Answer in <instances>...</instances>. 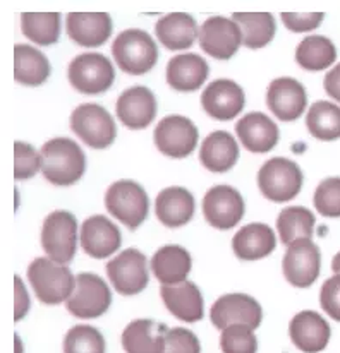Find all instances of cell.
Instances as JSON below:
<instances>
[{"label":"cell","mask_w":340,"mask_h":353,"mask_svg":"<svg viewBox=\"0 0 340 353\" xmlns=\"http://www.w3.org/2000/svg\"><path fill=\"white\" fill-rule=\"evenodd\" d=\"M70 129L84 144L95 150L111 146L117 134L112 115L97 103L79 105L70 115Z\"/></svg>","instance_id":"cell-7"},{"label":"cell","mask_w":340,"mask_h":353,"mask_svg":"<svg viewBox=\"0 0 340 353\" xmlns=\"http://www.w3.org/2000/svg\"><path fill=\"white\" fill-rule=\"evenodd\" d=\"M162 300L169 312L184 323H196L205 316L203 296L200 288L193 281H184L179 285H162Z\"/></svg>","instance_id":"cell-23"},{"label":"cell","mask_w":340,"mask_h":353,"mask_svg":"<svg viewBox=\"0 0 340 353\" xmlns=\"http://www.w3.org/2000/svg\"><path fill=\"white\" fill-rule=\"evenodd\" d=\"M41 245L47 256L59 264L73 261L77 245V221L69 211H54L41 227Z\"/></svg>","instance_id":"cell-8"},{"label":"cell","mask_w":340,"mask_h":353,"mask_svg":"<svg viewBox=\"0 0 340 353\" xmlns=\"http://www.w3.org/2000/svg\"><path fill=\"white\" fill-rule=\"evenodd\" d=\"M321 309L332 317V319L340 323V274L328 278L321 287L320 294Z\"/></svg>","instance_id":"cell-42"},{"label":"cell","mask_w":340,"mask_h":353,"mask_svg":"<svg viewBox=\"0 0 340 353\" xmlns=\"http://www.w3.org/2000/svg\"><path fill=\"white\" fill-rule=\"evenodd\" d=\"M50 76V62L30 45L14 47V79L24 86H40Z\"/></svg>","instance_id":"cell-31"},{"label":"cell","mask_w":340,"mask_h":353,"mask_svg":"<svg viewBox=\"0 0 340 353\" xmlns=\"http://www.w3.org/2000/svg\"><path fill=\"white\" fill-rule=\"evenodd\" d=\"M115 112L120 122L129 129H144L157 115V100L148 88L134 86L120 94Z\"/></svg>","instance_id":"cell-20"},{"label":"cell","mask_w":340,"mask_h":353,"mask_svg":"<svg viewBox=\"0 0 340 353\" xmlns=\"http://www.w3.org/2000/svg\"><path fill=\"white\" fill-rule=\"evenodd\" d=\"M332 271H334L335 274H340V252L334 257V261H332Z\"/></svg>","instance_id":"cell-46"},{"label":"cell","mask_w":340,"mask_h":353,"mask_svg":"<svg viewBox=\"0 0 340 353\" xmlns=\"http://www.w3.org/2000/svg\"><path fill=\"white\" fill-rule=\"evenodd\" d=\"M111 303V288L98 274L79 273L76 276V288L66 302V309L81 319H93L107 312Z\"/></svg>","instance_id":"cell-9"},{"label":"cell","mask_w":340,"mask_h":353,"mask_svg":"<svg viewBox=\"0 0 340 353\" xmlns=\"http://www.w3.org/2000/svg\"><path fill=\"white\" fill-rule=\"evenodd\" d=\"M267 105L272 114L283 122H292L306 110V90L292 77H278L272 81L267 91Z\"/></svg>","instance_id":"cell-16"},{"label":"cell","mask_w":340,"mask_h":353,"mask_svg":"<svg viewBox=\"0 0 340 353\" xmlns=\"http://www.w3.org/2000/svg\"><path fill=\"white\" fill-rule=\"evenodd\" d=\"M112 55L124 72L141 76L155 67L158 60V48L147 31L133 28L122 31L113 40Z\"/></svg>","instance_id":"cell-3"},{"label":"cell","mask_w":340,"mask_h":353,"mask_svg":"<svg viewBox=\"0 0 340 353\" xmlns=\"http://www.w3.org/2000/svg\"><path fill=\"white\" fill-rule=\"evenodd\" d=\"M320 247L311 240H297L287 247L283 256V276L292 287L306 288L317 281L320 274Z\"/></svg>","instance_id":"cell-10"},{"label":"cell","mask_w":340,"mask_h":353,"mask_svg":"<svg viewBox=\"0 0 340 353\" xmlns=\"http://www.w3.org/2000/svg\"><path fill=\"white\" fill-rule=\"evenodd\" d=\"M244 97L243 88L230 79H217L207 86L201 94V105L205 112L215 120H232L243 112Z\"/></svg>","instance_id":"cell-17"},{"label":"cell","mask_w":340,"mask_h":353,"mask_svg":"<svg viewBox=\"0 0 340 353\" xmlns=\"http://www.w3.org/2000/svg\"><path fill=\"white\" fill-rule=\"evenodd\" d=\"M64 353H105L104 334L93 326H74L64 338Z\"/></svg>","instance_id":"cell-37"},{"label":"cell","mask_w":340,"mask_h":353,"mask_svg":"<svg viewBox=\"0 0 340 353\" xmlns=\"http://www.w3.org/2000/svg\"><path fill=\"white\" fill-rule=\"evenodd\" d=\"M258 187L267 199L287 203L299 194L303 172L287 158H272L258 172Z\"/></svg>","instance_id":"cell-5"},{"label":"cell","mask_w":340,"mask_h":353,"mask_svg":"<svg viewBox=\"0 0 340 353\" xmlns=\"http://www.w3.org/2000/svg\"><path fill=\"white\" fill-rule=\"evenodd\" d=\"M210 319L218 330H225V327L236 326V324H244V326H249L251 330H256L263 319V310L253 296L229 294L220 296L211 305Z\"/></svg>","instance_id":"cell-13"},{"label":"cell","mask_w":340,"mask_h":353,"mask_svg":"<svg viewBox=\"0 0 340 353\" xmlns=\"http://www.w3.org/2000/svg\"><path fill=\"white\" fill-rule=\"evenodd\" d=\"M193 259L191 254L180 245H165L151 257V271L162 285L184 283L189 274Z\"/></svg>","instance_id":"cell-29"},{"label":"cell","mask_w":340,"mask_h":353,"mask_svg":"<svg viewBox=\"0 0 340 353\" xmlns=\"http://www.w3.org/2000/svg\"><path fill=\"white\" fill-rule=\"evenodd\" d=\"M41 168V153L26 143H14V179L28 180Z\"/></svg>","instance_id":"cell-40"},{"label":"cell","mask_w":340,"mask_h":353,"mask_svg":"<svg viewBox=\"0 0 340 353\" xmlns=\"http://www.w3.org/2000/svg\"><path fill=\"white\" fill-rule=\"evenodd\" d=\"M67 34L81 47H100L111 38L112 19L107 12H70Z\"/></svg>","instance_id":"cell-21"},{"label":"cell","mask_w":340,"mask_h":353,"mask_svg":"<svg viewBox=\"0 0 340 353\" xmlns=\"http://www.w3.org/2000/svg\"><path fill=\"white\" fill-rule=\"evenodd\" d=\"M155 213L169 228H179L194 216V197L184 187H169L157 196Z\"/></svg>","instance_id":"cell-25"},{"label":"cell","mask_w":340,"mask_h":353,"mask_svg":"<svg viewBox=\"0 0 340 353\" xmlns=\"http://www.w3.org/2000/svg\"><path fill=\"white\" fill-rule=\"evenodd\" d=\"M236 132L240 143L251 153H268L278 143V127L268 115L251 112L237 122Z\"/></svg>","instance_id":"cell-22"},{"label":"cell","mask_w":340,"mask_h":353,"mask_svg":"<svg viewBox=\"0 0 340 353\" xmlns=\"http://www.w3.org/2000/svg\"><path fill=\"white\" fill-rule=\"evenodd\" d=\"M277 230L287 247L297 240H311L314 234V214L303 206L285 208L278 214Z\"/></svg>","instance_id":"cell-33"},{"label":"cell","mask_w":340,"mask_h":353,"mask_svg":"<svg viewBox=\"0 0 340 353\" xmlns=\"http://www.w3.org/2000/svg\"><path fill=\"white\" fill-rule=\"evenodd\" d=\"M239 158V146L232 134L227 130H215L201 144L200 160L207 170L214 174H225Z\"/></svg>","instance_id":"cell-27"},{"label":"cell","mask_w":340,"mask_h":353,"mask_svg":"<svg viewBox=\"0 0 340 353\" xmlns=\"http://www.w3.org/2000/svg\"><path fill=\"white\" fill-rule=\"evenodd\" d=\"M234 21L243 31V43L247 48H261L275 37V17L270 12H236Z\"/></svg>","instance_id":"cell-32"},{"label":"cell","mask_w":340,"mask_h":353,"mask_svg":"<svg viewBox=\"0 0 340 353\" xmlns=\"http://www.w3.org/2000/svg\"><path fill=\"white\" fill-rule=\"evenodd\" d=\"M325 14L321 12H283L282 21L285 24L287 30L294 31V33H303V31H311L318 28L323 21Z\"/></svg>","instance_id":"cell-43"},{"label":"cell","mask_w":340,"mask_h":353,"mask_svg":"<svg viewBox=\"0 0 340 353\" xmlns=\"http://www.w3.org/2000/svg\"><path fill=\"white\" fill-rule=\"evenodd\" d=\"M155 146L170 158H186L198 144V129L193 120L182 115H170L160 120L155 129Z\"/></svg>","instance_id":"cell-12"},{"label":"cell","mask_w":340,"mask_h":353,"mask_svg":"<svg viewBox=\"0 0 340 353\" xmlns=\"http://www.w3.org/2000/svg\"><path fill=\"white\" fill-rule=\"evenodd\" d=\"M210 67L207 60L196 54H180L169 60L167 83L180 93L200 90L208 79Z\"/></svg>","instance_id":"cell-24"},{"label":"cell","mask_w":340,"mask_h":353,"mask_svg":"<svg viewBox=\"0 0 340 353\" xmlns=\"http://www.w3.org/2000/svg\"><path fill=\"white\" fill-rule=\"evenodd\" d=\"M108 280L120 295H136L147 288L150 274L147 257L138 249H126L107 264Z\"/></svg>","instance_id":"cell-11"},{"label":"cell","mask_w":340,"mask_h":353,"mask_svg":"<svg viewBox=\"0 0 340 353\" xmlns=\"http://www.w3.org/2000/svg\"><path fill=\"white\" fill-rule=\"evenodd\" d=\"M21 30L41 47H48L59 41L60 14L59 12H24L21 16Z\"/></svg>","instance_id":"cell-35"},{"label":"cell","mask_w":340,"mask_h":353,"mask_svg":"<svg viewBox=\"0 0 340 353\" xmlns=\"http://www.w3.org/2000/svg\"><path fill=\"white\" fill-rule=\"evenodd\" d=\"M337 59V48L325 37H308L296 50V60L306 70H323Z\"/></svg>","instance_id":"cell-34"},{"label":"cell","mask_w":340,"mask_h":353,"mask_svg":"<svg viewBox=\"0 0 340 353\" xmlns=\"http://www.w3.org/2000/svg\"><path fill=\"white\" fill-rule=\"evenodd\" d=\"M69 83L76 91L83 94H100L111 90L115 79V70L105 55L81 54L69 63L67 70Z\"/></svg>","instance_id":"cell-6"},{"label":"cell","mask_w":340,"mask_h":353,"mask_svg":"<svg viewBox=\"0 0 340 353\" xmlns=\"http://www.w3.org/2000/svg\"><path fill=\"white\" fill-rule=\"evenodd\" d=\"M105 206L108 213L120 223H124L131 230H136L147 220L150 201L140 183L134 180H119L107 189Z\"/></svg>","instance_id":"cell-4"},{"label":"cell","mask_w":340,"mask_h":353,"mask_svg":"<svg viewBox=\"0 0 340 353\" xmlns=\"http://www.w3.org/2000/svg\"><path fill=\"white\" fill-rule=\"evenodd\" d=\"M308 130L320 141H335L340 137V107L330 101H317L306 117Z\"/></svg>","instance_id":"cell-36"},{"label":"cell","mask_w":340,"mask_h":353,"mask_svg":"<svg viewBox=\"0 0 340 353\" xmlns=\"http://www.w3.org/2000/svg\"><path fill=\"white\" fill-rule=\"evenodd\" d=\"M325 91L340 103V63L325 76Z\"/></svg>","instance_id":"cell-45"},{"label":"cell","mask_w":340,"mask_h":353,"mask_svg":"<svg viewBox=\"0 0 340 353\" xmlns=\"http://www.w3.org/2000/svg\"><path fill=\"white\" fill-rule=\"evenodd\" d=\"M277 245L275 232L265 223H249L232 239V249L239 259L256 261L270 256Z\"/></svg>","instance_id":"cell-26"},{"label":"cell","mask_w":340,"mask_h":353,"mask_svg":"<svg viewBox=\"0 0 340 353\" xmlns=\"http://www.w3.org/2000/svg\"><path fill=\"white\" fill-rule=\"evenodd\" d=\"M289 334L292 343L303 353H318L327 348L332 331L320 314L303 310L290 321Z\"/></svg>","instance_id":"cell-19"},{"label":"cell","mask_w":340,"mask_h":353,"mask_svg":"<svg viewBox=\"0 0 340 353\" xmlns=\"http://www.w3.org/2000/svg\"><path fill=\"white\" fill-rule=\"evenodd\" d=\"M155 33L160 43L173 52L191 48L200 34L194 17L186 12H172L164 16L155 26Z\"/></svg>","instance_id":"cell-28"},{"label":"cell","mask_w":340,"mask_h":353,"mask_svg":"<svg viewBox=\"0 0 340 353\" xmlns=\"http://www.w3.org/2000/svg\"><path fill=\"white\" fill-rule=\"evenodd\" d=\"M122 236L115 223H112L107 216H90L83 221L81 227V245L88 256L95 259L111 257L119 250Z\"/></svg>","instance_id":"cell-18"},{"label":"cell","mask_w":340,"mask_h":353,"mask_svg":"<svg viewBox=\"0 0 340 353\" xmlns=\"http://www.w3.org/2000/svg\"><path fill=\"white\" fill-rule=\"evenodd\" d=\"M205 220L218 230L236 227L244 216V199L230 185H215L203 197Z\"/></svg>","instance_id":"cell-14"},{"label":"cell","mask_w":340,"mask_h":353,"mask_svg":"<svg viewBox=\"0 0 340 353\" xmlns=\"http://www.w3.org/2000/svg\"><path fill=\"white\" fill-rule=\"evenodd\" d=\"M167 331L151 319H136L124 330L122 347L126 353H162Z\"/></svg>","instance_id":"cell-30"},{"label":"cell","mask_w":340,"mask_h":353,"mask_svg":"<svg viewBox=\"0 0 340 353\" xmlns=\"http://www.w3.org/2000/svg\"><path fill=\"white\" fill-rule=\"evenodd\" d=\"M86 170V157L79 144L69 137H55L41 148V172L59 187L73 185Z\"/></svg>","instance_id":"cell-1"},{"label":"cell","mask_w":340,"mask_h":353,"mask_svg":"<svg viewBox=\"0 0 340 353\" xmlns=\"http://www.w3.org/2000/svg\"><path fill=\"white\" fill-rule=\"evenodd\" d=\"M28 280L40 302L57 305L67 302L76 288V276L64 264L55 263L50 257H38L28 268Z\"/></svg>","instance_id":"cell-2"},{"label":"cell","mask_w":340,"mask_h":353,"mask_svg":"<svg viewBox=\"0 0 340 353\" xmlns=\"http://www.w3.org/2000/svg\"><path fill=\"white\" fill-rule=\"evenodd\" d=\"M200 45L208 55L220 60L234 57L243 43V31L234 19L214 16L200 28Z\"/></svg>","instance_id":"cell-15"},{"label":"cell","mask_w":340,"mask_h":353,"mask_svg":"<svg viewBox=\"0 0 340 353\" xmlns=\"http://www.w3.org/2000/svg\"><path fill=\"white\" fill-rule=\"evenodd\" d=\"M314 208L321 216H340V176L325 179L314 192Z\"/></svg>","instance_id":"cell-39"},{"label":"cell","mask_w":340,"mask_h":353,"mask_svg":"<svg viewBox=\"0 0 340 353\" xmlns=\"http://www.w3.org/2000/svg\"><path fill=\"white\" fill-rule=\"evenodd\" d=\"M201 347L196 334L186 327L169 330L164 338L162 353H200Z\"/></svg>","instance_id":"cell-41"},{"label":"cell","mask_w":340,"mask_h":353,"mask_svg":"<svg viewBox=\"0 0 340 353\" xmlns=\"http://www.w3.org/2000/svg\"><path fill=\"white\" fill-rule=\"evenodd\" d=\"M220 348L224 353H256L258 340L254 330L244 324L225 327L220 336Z\"/></svg>","instance_id":"cell-38"},{"label":"cell","mask_w":340,"mask_h":353,"mask_svg":"<svg viewBox=\"0 0 340 353\" xmlns=\"http://www.w3.org/2000/svg\"><path fill=\"white\" fill-rule=\"evenodd\" d=\"M14 283H16V290H17V303H16V314H14V319L21 321L24 316H26L28 309H30V296H28L26 290H24L23 281H21L19 276L14 278Z\"/></svg>","instance_id":"cell-44"}]
</instances>
